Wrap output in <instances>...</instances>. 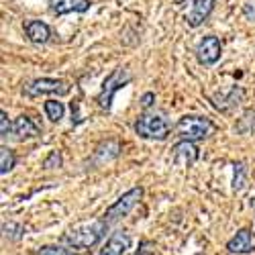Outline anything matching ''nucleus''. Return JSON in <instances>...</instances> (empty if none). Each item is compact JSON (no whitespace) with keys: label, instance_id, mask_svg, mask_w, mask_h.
I'll list each match as a JSON object with an SVG mask.
<instances>
[{"label":"nucleus","instance_id":"f3484780","mask_svg":"<svg viewBox=\"0 0 255 255\" xmlns=\"http://www.w3.org/2000/svg\"><path fill=\"white\" fill-rule=\"evenodd\" d=\"M35 255H78L72 247H61V245H43Z\"/></svg>","mask_w":255,"mask_h":255},{"label":"nucleus","instance_id":"f03ea898","mask_svg":"<svg viewBox=\"0 0 255 255\" xmlns=\"http://www.w3.org/2000/svg\"><path fill=\"white\" fill-rule=\"evenodd\" d=\"M215 131H217V125L208 117H200V115H184L176 123V133L182 141L196 143L210 137Z\"/></svg>","mask_w":255,"mask_h":255},{"label":"nucleus","instance_id":"0eeeda50","mask_svg":"<svg viewBox=\"0 0 255 255\" xmlns=\"http://www.w3.org/2000/svg\"><path fill=\"white\" fill-rule=\"evenodd\" d=\"M223 55V45H221V39L215 35H206L200 39V43L196 47V59L200 66H215V63L221 59Z\"/></svg>","mask_w":255,"mask_h":255},{"label":"nucleus","instance_id":"4468645a","mask_svg":"<svg viewBox=\"0 0 255 255\" xmlns=\"http://www.w3.org/2000/svg\"><path fill=\"white\" fill-rule=\"evenodd\" d=\"M12 133L18 137V139H35L41 135V129L35 125V121L27 115H20L14 119V129Z\"/></svg>","mask_w":255,"mask_h":255},{"label":"nucleus","instance_id":"7ed1b4c3","mask_svg":"<svg viewBox=\"0 0 255 255\" xmlns=\"http://www.w3.org/2000/svg\"><path fill=\"white\" fill-rule=\"evenodd\" d=\"M131 80H133V74L129 72V68H117V70H113L109 76H106V80L102 82V88L98 92V98H96L100 109L102 111H111L115 94L121 88H125Z\"/></svg>","mask_w":255,"mask_h":255},{"label":"nucleus","instance_id":"f8f14e48","mask_svg":"<svg viewBox=\"0 0 255 255\" xmlns=\"http://www.w3.org/2000/svg\"><path fill=\"white\" fill-rule=\"evenodd\" d=\"M90 8V0H49V10L57 16L70 12H86Z\"/></svg>","mask_w":255,"mask_h":255},{"label":"nucleus","instance_id":"5701e85b","mask_svg":"<svg viewBox=\"0 0 255 255\" xmlns=\"http://www.w3.org/2000/svg\"><path fill=\"white\" fill-rule=\"evenodd\" d=\"M251 208H253V210H255V198H253V200H251Z\"/></svg>","mask_w":255,"mask_h":255},{"label":"nucleus","instance_id":"412c9836","mask_svg":"<svg viewBox=\"0 0 255 255\" xmlns=\"http://www.w3.org/2000/svg\"><path fill=\"white\" fill-rule=\"evenodd\" d=\"M153 104H155V94H153V92H145V94L141 96V109H143V111L151 109Z\"/></svg>","mask_w":255,"mask_h":255},{"label":"nucleus","instance_id":"ddd939ff","mask_svg":"<svg viewBox=\"0 0 255 255\" xmlns=\"http://www.w3.org/2000/svg\"><path fill=\"white\" fill-rule=\"evenodd\" d=\"M25 33L35 45H45L51 37V29L43 20H29V23H25Z\"/></svg>","mask_w":255,"mask_h":255},{"label":"nucleus","instance_id":"1a4fd4ad","mask_svg":"<svg viewBox=\"0 0 255 255\" xmlns=\"http://www.w3.org/2000/svg\"><path fill=\"white\" fill-rule=\"evenodd\" d=\"M227 251L229 253H237V255H247L255 251V239L251 229H239L235 235L227 241Z\"/></svg>","mask_w":255,"mask_h":255},{"label":"nucleus","instance_id":"6e6552de","mask_svg":"<svg viewBox=\"0 0 255 255\" xmlns=\"http://www.w3.org/2000/svg\"><path fill=\"white\" fill-rule=\"evenodd\" d=\"M200 157V149L192 143V141H178L172 147V159L176 165L180 167H190L194 165L196 159Z\"/></svg>","mask_w":255,"mask_h":255},{"label":"nucleus","instance_id":"4be33fe9","mask_svg":"<svg viewBox=\"0 0 255 255\" xmlns=\"http://www.w3.org/2000/svg\"><path fill=\"white\" fill-rule=\"evenodd\" d=\"M184 2H186V0H174V4H178V6H180V4H184Z\"/></svg>","mask_w":255,"mask_h":255},{"label":"nucleus","instance_id":"2eb2a0df","mask_svg":"<svg viewBox=\"0 0 255 255\" xmlns=\"http://www.w3.org/2000/svg\"><path fill=\"white\" fill-rule=\"evenodd\" d=\"M14 165H16L14 151L10 149V147L2 145V147H0V174L6 176L8 172H12V169H14Z\"/></svg>","mask_w":255,"mask_h":255},{"label":"nucleus","instance_id":"39448f33","mask_svg":"<svg viewBox=\"0 0 255 255\" xmlns=\"http://www.w3.org/2000/svg\"><path fill=\"white\" fill-rule=\"evenodd\" d=\"M135 133L141 139L151 141H165L169 135V125L159 115H141L135 121Z\"/></svg>","mask_w":255,"mask_h":255},{"label":"nucleus","instance_id":"9d476101","mask_svg":"<svg viewBox=\"0 0 255 255\" xmlns=\"http://www.w3.org/2000/svg\"><path fill=\"white\" fill-rule=\"evenodd\" d=\"M129 247H131V235H129V231L119 229V231L113 233L109 239H106V243L102 245V249H100L98 255H123Z\"/></svg>","mask_w":255,"mask_h":255},{"label":"nucleus","instance_id":"20e7f679","mask_svg":"<svg viewBox=\"0 0 255 255\" xmlns=\"http://www.w3.org/2000/svg\"><path fill=\"white\" fill-rule=\"evenodd\" d=\"M143 194H145V190H143L141 186H133L131 190H127L123 196H119L109 208H106L104 221H106V223H115V221H121V219H125V217H129L131 210L141 202Z\"/></svg>","mask_w":255,"mask_h":255},{"label":"nucleus","instance_id":"9b49d317","mask_svg":"<svg viewBox=\"0 0 255 255\" xmlns=\"http://www.w3.org/2000/svg\"><path fill=\"white\" fill-rule=\"evenodd\" d=\"M215 2H217V0H194V2H192V8H190V12L186 14V23H188V27H192V29L200 27L204 20L210 16L212 8H215Z\"/></svg>","mask_w":255,"mask_h":255},{"label":"nucleus","instance_id":"aec40b11","mask_svg":"<svg viewBox=\"0 0 255 255\" xmlns=\"http://www.w3.org/2000/svg\"><path fill=\"white\" fill-rule=\"evenodd\" d=\"M235 169H237V172H239V176L235 174V180H233V188H235L237 190V192H239V190H243L245 188V167L239 163V165H235Z\"/></svg>","mask_w":255,"mask_h":255},{"label":"nucleus","instance_id":"a211bd4d","mask_svg":"<svg viewBox=\"0 0 255 255\" xmlns=\"http://www.w3.org/2000/svg\"><path fill=\"white\" fill-rule=\"evenodd\" d=\"M14 129V123H10V119H8V115H6V111H2L0 113V137H8V133Z\"/></svg>","mask_w":255,"mask_h":255},{"label":"nucleus","instance_id":"6ab92c4d","mask_svg":"<svg viewBox=\"0 0 255 255\" xmlns=\"http://www.w3.org/2000/svg\"><path fill=\"white\" fill-rule=\"evenodd\" d=\"M61 163H63L61 153H59V151H51V153L45 157L43 167H45V169H55V167H61Z\"/></svg>","mask_w":255,"mask_h":255},{"label":"nucleus","instance_id":"f257e3e1","mask_svg":"<svg viewBox=\"0 0 255 255\" xmlns=\"http://www.w3.org/2000/svg\"><path fill=\"white\" fill-rule=\"evenodd\" d=\"M106 227H109V223H106L104 219L82 223V225L70 229L66 235H63V241L74 249H90V247L100 243V239L106 233Z\"/></svg>","mask_w":255,"mask_h":255},{"label":"nucleus","instance_id":"dca6fc26","mask_svg":"<svg viewBox=\"0 0 255 255\" xmlns=\"http://www.w3.org/2000/svg\"><path fill=\"white\" fill-rule=\"evenodd\" d=\"M43 111L51 123H59L63 119V115H66V106H63V102H59V100H47L43 104Z\"/></svg>","mask_w":255,"mask_h":255},{"label":"nucleus","instance_id":"423d86ee","mask_svg":"<svg viewBox=\"0 0 255 255\" xmlns=\"http://www.w3.org/2000/svg\"><path fill=\"white\" fill-rule=\"evenodd\" d=\"M72 86L66 80H59V78H37L29 84L23 86V94L27 98H37L41 94H57V96H66L70 94Z\"/></svg>","mask_w":255,"mask_h":255}]
</instances>
